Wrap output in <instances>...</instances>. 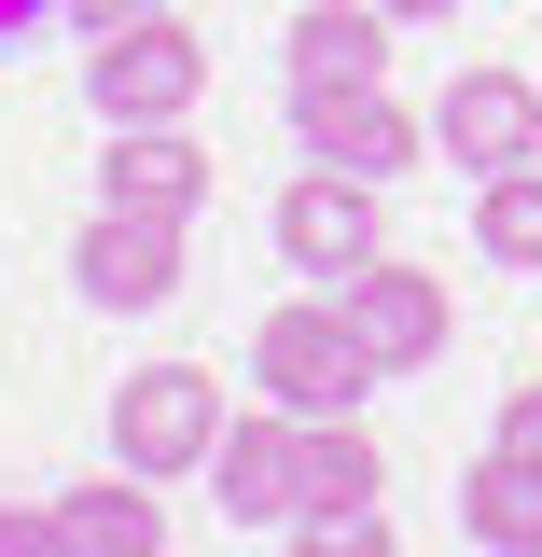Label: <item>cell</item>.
<instances>
[{
  "instance_id": "3",
  "label": "cell",
  "mask_w": 542,
  "mask_h": 557,
  "mask_svg": "<svg viewBox=\"0 0 542 557\" xmlns=\"http://www.w3.org/2000/svg\"><path fill=\"white\" fill-rule=\"evenodd\" d=\"M209 446H223V376L209 362H139L126 391H112V460L126 474H209Z\"/></svg>"
},
{
  "instance_id": "5",
  "label": "cell",
  "mask_w": 542,
  "mask_h": 557,
  "mask_svg": "<svg viewBox=\"0 0 542 557\" xmlns=\"http://www.w3.org/2000/svg\"><path fill=\"white\" fill-rule=\"evenodd\" d=\"M209 487H223V516H237V530H292V516H306V418H292V405L223 418Z\"/></svg>"
},
{
  "instance_id": "18",
  "label": "cell",
  "mask_w": 542,
  "mask_h": 557,
  "mask_svg": "<svg viewBox=\"0 0 542 557\" xmlns=\"http://www.w3.org/2000/svg\"><path fill=\"white\" fill-rule=\"evenodd\" d=\"M139 14H167V0H70V28L98 42V28H139Z\"/></svg>"
},
{
  "instance_id": "12",
  "label": "cell",
  "mask_w": 542,
  "mask_h": 557,
  "mask_svg": "<svg viewBox=\"0 0 542 557\" xmlns=\"http://www.w3.org/2000/svg\"><path fill=\"white\" fill-rule=\"evenodd\" d=\"M56 544L70 557H153L167 544V502H153V474H98L56 502Z\"/></svg>"
},
{
  "instance_id": "15",
  "label": "cell",
  "mask_w": 542,
  "mask_h": 557,
  "mask_svg": "<svg viewBox=\"0 0 542 557\" xmlns=\"http://www.w3.org/2000/svg\"><path fill=\"white\" fill-rule=\"evenodd\" d=\"M474 251H487V265H542V153H529V168H487Z\"/></svg>"
},
{
  "instance_id": "20",
  "label": "cell",
  "mask_w": 542,
  "mask_h": 557,
  "mask_svg": "<svg viewBox=\"0 0 542 557\" xmlns=\"http://www.w3.org/2000/svg\"><path fill=\"white\" fill-rule=\"evenodd\" d=\"M376 14H459V0H376Z\"/></svg>"
},
{
  "instance_id": "2",
  "label": "cell",
  "mask_w": 542,
  "mask_h": 557,
  "mask_svg": "<svg viewBox=\"0 0 542 557\" xmlns=\"http://www.w3.org/2000/svg\"><path fill=\"white\" fill-rule=\"evenodd\" d=\"M84 98H98V126H181L209 98V42L181 14H139V28H98V57H84Z\"/></svg>"
},
{
  "instance_id": "14",
  "label": "cell",
  "mask_w": 542,
  "mask_h": 557,
  "mask_svg": "<svg viewBox=\"0 0 542 557\" xmlns=\"http://www.w3.org/2000/svg\"><path fill=\"white\" fill-rule=\"evenodd\" d=\"M376 487H390V460H376V432H362V418H306V516H348V502H376Z\"/></svg>"
},
{
  "instance_id": "8",
  "label": "cell",
  "mask_w": 542,
  "mask_h": 557,
  "mask_svg": "<svg viewBox=\"0 0 542 557\" xmlns=\"http://www.w3.org/2000/svg\"><path fill=\"white\" fill-rule=\"evenodd\" d=\"M431 139H445L474 182H487V168H529V153H542V84H529V70H459V84L431 98Z\"/></svg>"
},
{
  "instance_id": "9",
  "label": "cell",
  "mask_w": 542,
  "mask_h": 557,
  "mask_svg": "<svg viewBox=\"0 0 542 557\" xmlns=\"http://www.w3.org/2000/svg\"><path fill=\"white\" fill-rule=\"evenodd\" d=\"M70 278H84L98 307H167V293H181V223H167V209H112V196H98Z\"/></svg>"
},
{
  "instance_id": "7",
  "label": "cell",
  "mask_w": 542,
  "mask_h": 557,
  "mask_svg": "<svg viewBox=\"0 0 542 557\" xmlns=\"http://www.w3.org/2000/svg\"><path fill=\"white\" fill-rule=\"evenodd\" d=\"M376 196H390V182H362V168L320 153V168L278 196V251H292V278H348V265H362V251H376Z\"/></svg>"
},
{
  "instance_id": "1",
  "label": "cell",
  "mask_w": 542,
  "mask_h": 557,
  "mask_svg": "<svg viewBox=\"0 0 542 557\" xmlns=\"http://www.w3.org/2000/svg\"><path fill=\"white\" fill-rule=\"evenodd\" d=\"M251 376H265V405H292V418H335V405H362V391H376V348L348 335L335 278H320V293H292V307H265Z\"/></svg>"
},
{
  "instance_id": "10",
  "label": "cell",
  "mask_w": 542,
  "mask_h": 557,
  "mask_svg": "<svg viewBox=\"0 0 542 557\" xmlns=\"http://www.w3.org/2000/svg\"><path fill=\"white\" fill-rule=\"evenodd\" d=\"M98 196L112 209H167V223H181V209L209 196V153L181 126H112V153H98Z\"/></svg>"
},
{
  "instance_id": "19",
  "label": "cell",
  "mask_w": 542,
  "mask_h": 557,
  "mask_svg": "<svg viewBox=\"0 0 542 557\" xmlns=\"http://www.w3.org/2000/svg\"><path fill=\"white\" fill-rule=\"evenodd\" d=\"M42 14H70V0H0V57H14V42H28Z\"/></svg>"
},
{
  "instance_id": "4",
  "label": "cell",
  "mask_w": 542,
  "mask_h": 557,
  "mask_svg": "<svg viewBox=\"0 0 542 557\" xmlns=\"http://www.w3.org/2000/svg\"><path fill=\"white\" fill-rule=\"evenodd\" d=\"M335 307H348V335L376 348V376H417V362L445 348V321H459V307H445V278L404 265V251H362V265L335 278Z\"/></svg>"
},
{
  "instance_id": "13",
  "label": "cell",
  "mask_w": 542,
  "mask_h": 557,
  "mask_svg": "<svg viewBox=\"0 0 542 557\" xmlns=\"http://www.w3.org/2000/svg\"><path fill=\"white\" fill-rule=\"evenodd\" d=\"M459 530L501 557H542V460H515V446H487L474 487H459Z\"/></svg>"
},
{
  "instance_id": "17",
  "label": "cell",
  "mask_w": 542,
  "mask_h": 557,
  "mask_svg": "<svg viewBox=\"0 0 542 557\" xmlns=\"http://www.w3.org/2000/svg\"><path fill=\"white\" fill-rule=\"evenodd\" d=\"M501 446H515V460H542V391H501Z\"/></svg>"
},
{
  "instance_id": "11",
  "label": "cell",
  "mask_w": 542,
  "mask_h": 557,
  "mask_svg": "<svg viewBox=\"0 0 542 557\" xmlns=\"http://www.w3.org/2000/svg\"><path fill=\"white\" fill-rule=\"evenodd\" d=\"M390 28L376 0H306L292 14V84H390Z\"/></svg>"
},
{
  "instance_id": "6",
  "label": "cell",
  "mask_w": 542,
  "mask_h": 557,
  "mask_svg": "<svg viewBox=\"0 0 542 557\" xmlns=\"http://www.w3.org/2000/svg\"><path fill=\"white\" fill-rule=\"evenodd\" d=\"M292 126H306V153H335V168H362V182H404L417 139H431L390 84H292Z\"/></svg>"
},
{
  "instance_id": "16",
  "label": "cell",
  "mask_w": 542,
  "mask_h": 557,
  "mask_svg": "<svg viewBox=\"0 0 542 557\" xmlns=\"http://www.w3.org/2000/svg\"><path fill=\"white\" fill-rule=\"evenodd\" d=\"M56 544V502H42V516H28V502H0V557H42Z\"/></svg>"
}]
</instances>
